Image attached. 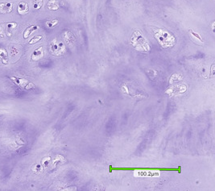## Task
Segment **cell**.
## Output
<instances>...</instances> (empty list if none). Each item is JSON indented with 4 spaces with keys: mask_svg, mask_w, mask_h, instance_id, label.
I'll return each instance as SVG.
<instances>
[{
    "mask_svg": "<svg viewBox=\"0 0 215 191\" xmlns=\"http://www.w3.org/2000/svg\"><path fill=\"white\" fill-rule=\"evenodd\" d=\"M11 78V79H12V81L16 84V85L20 86L21 88H23V89L29 90V89H31V88L34 87L33 83H30V82H28V80L24 79V78H16V77H12V78Z\"/></svg>",
    "mask_w": 215,
    "mask_h": 191,
    "instance_id": "6da1fadb",
    "label": "cell"
},
{
    "mask_svg": "<svg viewBox=\"0 0 215 191\" xmlns=\"http://www.w3.org/2000/svg\"><path fill=\"white\" fill-rule=\"evenodd\" d=\"M185 90H186V86H185V85H178V86L172 87L171 89L168 90L166 91V93L168 94L169 95H171V96H172V95H178L180 93L185 92Z\"/></svg>",
    "mask_w": 215,
    "mask_h": 191,
    "instance_id": "7a4b0ae2",
    "label": "cell"
},
{
    "mask_svg": "<svg viewBox=\"0 0 215 191\" xmlns=\"http://www.w3.org/2000/svg\"><path fill=\"white\" fill-rule=\"evenodd\" d=\"M13 10V4L12 3H0V14L11 13Z\"/></svg>",
    "mask_w": 215,
    "mask_h": 191,
    "instance_id": "3957f363",
    "label": "cell"
},
{
    "mask_svg": "<svg viewBox=\"0 0 215 191\" xmlns=\"http://www.w3.org/2000/svg\"><path fill=\"white\" fill-rule=\"evenodd\" d=\"M44 57V50H43V47L38 48L37 49H36L34 51V53H32V58L34 61H38L40 59H41L42 57Z\"/></svg>",
    "mask_w": 215,
    "mask_h": 191,
    "instance_id": "277c9868",
    "label": "cell"
},
{
    "mask_svg": "<svg viewBox=\"0 0 215 191\" xmlns=\"http://www.w3.org/2000/svg\"><path fill=\"white\" fill-rule=\"evenodd\" d=\"M28 6L26 3H20L18 7V12L20 15H25L28 12Z\"/></svg>",
    "mask_w": 215,
    "mask_h": 191,
    "instance_id": "5b68a950",
    "label": "cell"
},
{
    "mask_svg": "<svg viewBox=\"0 0 215 191\" xmlns=\"http://www.w3.org/2000/svg\"><path fill=\"white\" fill-rule=\"evenodd\" d=\"M37 29H38V26L32 25V26H30L29 28H28L25 30L24 34H23V37H24L25 39H27V38L28 37V36H30L31 34H32V32H33L34 31L37 30Z\"/></svg>",
    "mask_w": 215,
    "mask_h": 191,
    "instance_id": "8992f818",
    "label": "cell"
},
{
    "mask_svg": "<svg viewBox=\"0 0 215 191\" xmlns=\"http://www.w3.org/2000/svg\"><path fill=\"white\" fill-rule=\"evenodd\" d=\"M48 8L50 10H57L58 9V3L57 0H50L48 3Z\"/></svg>",
    "mask_w": 215,
    "mask_h": 191,
    "instance_id": "52a82bcc",
    "label": "cell"
},
{
    "mask_svg": "<svg viewBox=\"0 0 215 191\" xmlns=\"http://www.w3.org/2000/svg\"><path fill=\"white\" fill-rule=\"evenodd\" d=\"M0 57L2 58V63H4V64H6L7 61L6 59L8 58V53H7V51L4 49H2V48H0Z\"/></svg>",
    "mask_w": 215,
    "mask_h": 191,
    "instance_id": "ba28073f",
    "label": "cell"
},
{
    "mask_svg": "<svg viewBox=\"0 0 215 191\" xmlns=\"http://www.w3.org/2000/svg\"><path fill=\"white\" fill-rule=\"evenodd\" d=\"M57 23H58V20H57V19H53V20L47 21V22H46V25H47V27H48V28H53V27H55Z\"/></svg>",
    "mask_w": 215,
    "mask_h": 191,
    "instance_id": "9c48e42d",
    "label": "cell"
},
{
    "mask_svg": "<svg viewBox=\"0 0 215 191\" xmlns=\"http://www.w3.org/2000/svg\"><path fill=\"white\" fill-rule=\"evenodd\" d=\"M65 161V158H64V157H61V156H60V155L57 156L55 159H54L53 161H52V166L55 167L56 164H57V163H58V162H59V161Z\"/></svg>",
    "mask_w": 215,
    "mask_h": 191,
    "instance_id": "30bf717a",
    "label": "cell"
},
{
    "mask_svg": "<svg viewBox=\"0 0 215 191\" xmlns=\"http://www.w3.org/2000/svg\"><path fill=\"white\" fill-rule=\"evenodd\" d=\"M42 39V36H34V37L32 39V40L29 41V44H34L37 43V42L39 41V40H40Z\"/></svg>",
    "mask_w": 215,
    "mask_h": 191,
    "instance_id": "8fae6325",
    "label": "cell"
},
{
    "mask_svg": "<svg viewBox=\"0 0 215 191\" xmlns=\"http://www.w3.org/2000/svg\"><path fill=\"white\" fill-rule=\"evenodd\" d=\"M33 4H34V8L39 9V8H40V7H41L42 5V0H35V2Z\"/></svg>",
    "mask_w": 215,
    "mask_h": 191,
    "instance_id": "7c38bea8",
    "label": "cell"
},
{
    "mask_svg": "<svg viewBox=\"0 0 215 191\" xmlns=\"http://www.w3.org/2000/svg\"><path fill=\"white\" fill-rule=\"evenodd\" d=\"M189 32H191V34H192V36H194V37L198 38V40H200V41H202V43H203V40H202V37H201V36H199V35H198V33H195V32H193V31H192V29H189Z\"/></svg>",
    "mask_w": 215,
    "mask_h": 191,
    "instance_id": "4fadbf2b",
    "label": "cell"
},
{
    "mask_svg": "<svg viewBox=\"0 0 215 191\" xmlns=\"http://www.w3.org/2000/svg\"><path fill=\"white\" fill-rule=\"evenodd\" d=\"M50 160H51V158L50 157H46V158H44L43 161H42V164H43V165H44L45 168H47L48 167V165H47V163H49V161H50Z\"/></svg>",
    "mask_w": 215,
    "mask_h": 191,
    "instance_id": "5bb4252c",
    "label": "cell"
},
{
    "mask_svg": "<svg viewBox=\"0 0 215 191\" xmlns=\"http://www.w3.org/2000/svg\"><path fill=\"white\" fill-rule=\"evenodd\" d=\"M16 26H17V23H7V28H8V29L15 28H16Z\"/></svg>",
    "mask_w": 215,
    "mask_h": 191,
    "instance_id": "9a60e30c",
    "label": "cell"
},
{
    "mask_svg": "<svg viewBox=\"0 0 215 191\" xmlns=\"http://www.w3.org/2000/svg\"><path fill=\"white\" fill-rule=\"evenodd\" d=\"M2 32H3V28H2V27L0 26V36L1 37H4V35Z\"/></svg>",
    "mask_w": 215,
    "mask_h": 191,
    "instance_id": "2e32d148",
    "label": "cell"
},
{
    "mask_svg": "<svg viewBox=\"0 0 215 191\" xmlns=\"http://www.w3.org/2000/svg\"><path fill=\"white\" fill-rule=\"evenodd\" d=\"M122 89H123V90H125V88H124V86L122 87ZM123 91H124V92H126V93H127V94H128V89H127V88H126V90H123Z\"/></svg>",
    "mask_w": 215,
    "mask_h": 191,
    "instance_id": "e0dca14e",
    "label": "cell"
}]
</instances>
